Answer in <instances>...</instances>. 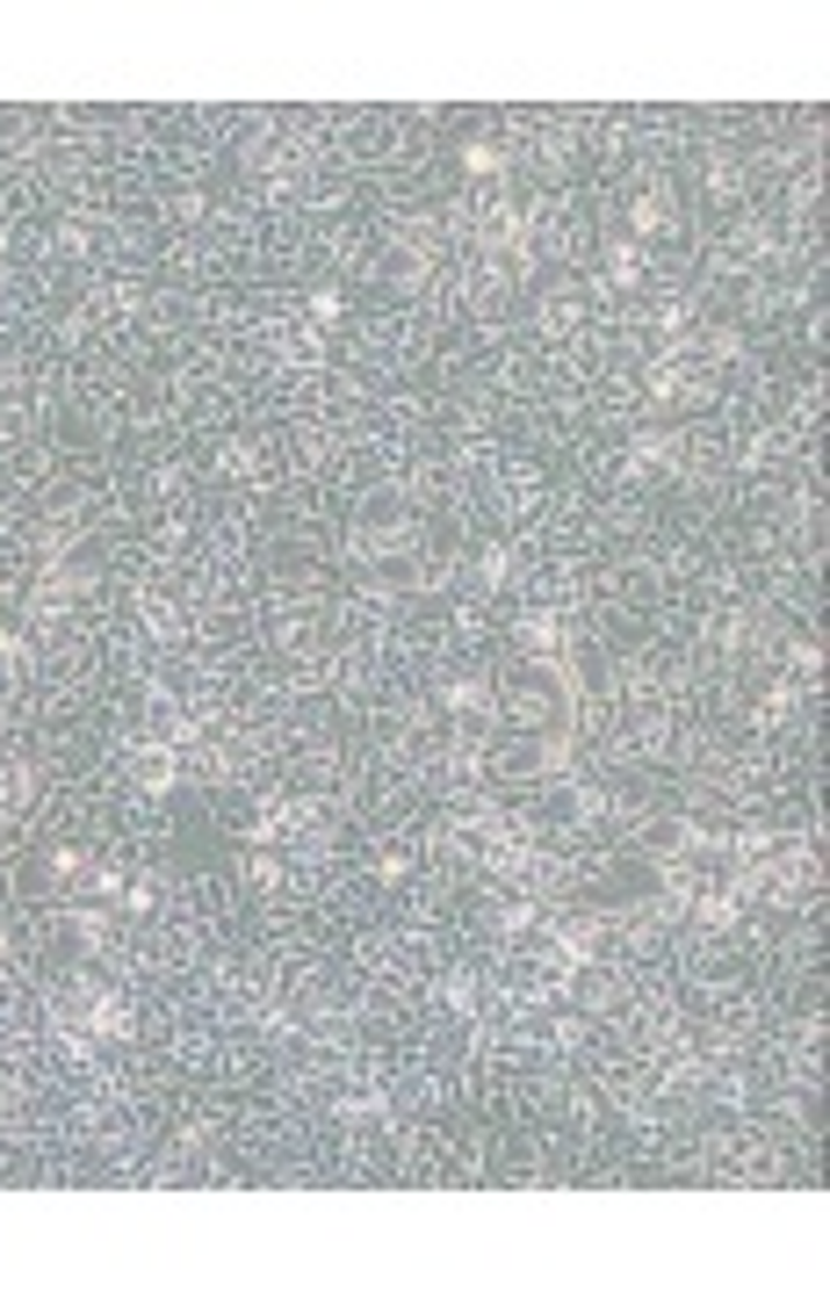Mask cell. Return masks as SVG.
Segmentation results:
<instances>
[{
	"mask_svg": "<svg viewBox=\"0 0 830 1299\" xmlns=\"http://www.w3.org/2000/svg\"><path fill=\"white\" fill-rule=\"evenodd\" d=\"M628 463H658V469H686V441L672 426H636L628 441Z\"/></svg>",
	"mask_w": 830,
	"mask_h": 1299,
	"instance_id": "1",
	"label": "cell"
},
{
	"mask_svg": "<svg viewBox=\"0 0 830 1299\" xmlns=\"http://www.w3.org/2000/svg\"><path fill=\"white\" fill-rule=\"evenodd\" d=\"M686 910H693V924H708V932H729V924H737V910H744V896H737V888H715V896H701V888H693Z\"/></svg>",
	"mask_w": 830,
	"mask_h": 1299,
	"instance_id": "2",
	"label": "cell"
},
{
	"mask_svg": "<svg viewBox=\"0 0 830 1299\" xmlns=\"http://www.w3.org/2000/svg\"><path fill=\"white\" fill-rule=\"evenodd\" d=\"M520 642H527V658L556 664V650H564V622H556V614H520Z\"/></svg>",
	"mask_w": 830,
	"mask_h": 1299,
	"instance_id": "3",
	"label": "cell"
},
{
	"mask_svg": "<svg viewBox=\"0 0 830 1299\" xmlns=\"http://www.w3.org/2000/svg\"><path fill=\"white\" fill-rule=\"evenodd\" d=\"M628 225H636V239L643 231H664L672 225V189H643L636 203H628Z\"/></svg>",
	"mask_w": 830,
	"mask_h": 1299,
	"instance_id": "4",
	"label": "cell"
},
{
	"mask_svg": "<svg viewBox=\"0 0 830 1299\" xmlns=\"http://www.w3.org/2000/svg\"><path fill=\"white\" fill-rule=\"evenodd\" d=\"M441 700H448L455 715H491V686H485V679H448Z\"/></svg>",
	"mask_w": 830,
	"mask_h": 1299,
	"instance_id": "5",
	"label": "cell"
},
{
	"mask_svg": "<svg viewBox=\"0 0 830 1299\" xmlns=\"http://www.w3.org/2000/svg\"><path fill=\"white\" fill-rule=\"evenodd\" d=\"M463 173H477V181H499V173H505V145L469 138V145H463Z\"/></svg>",
	"mask_w": 830,
	"mask_h": 1299,
	"instance_id": "6",
	"label": "cell"
},
{
	"mask_svg": "<svg viewBox=\"0 0 830 1299\" xmlns=\"http://www.w3.org/2000/svg\"><path fill=\"white\" fill-rule=\"evenodd\" d=\"M636 275H643L636 239H614V246H606V282H614V289H636Z\"/></svg>",
	"mask_w": 830,
	"mask_h": 1299,
	"instance_id": "7",
	"label": "cell"
},
{
	"mask_svg": "<svg viewBox=\"0 0 830 1299\" xmlns=\"http://www.w3.org/2000/svg\"><path fill=\"white\" fill-rule=\"evenodd\" d=\"M592 938H600V932H592V918H578V924H556V953H564V960H592V953H600Z\"/></svg>",
	"mask_w": 830,
	"mask_h": 1299,
	"instance_id": "8",
	"label": "cell"
},
{
	"mask_svg": "<svg viewBox=\"0 0 830 1299\" xmlns=\"http://www.w3.org/2000/svg\"><path fill=\"white\" fill-rule=\"evenodd\" d=\"M701 346H708V362H715V368H729V362H737V354H744V332H737V326H715V332H708V340H701Z\"/></svg>",
	"mask_w": 830,
	"mask_h": 1299,
	"instance_id": "9",
	"label": "cell"
},
{
	"mask_svg": "<svg viewBox=\"0 0 830 1299\" xmlns=\"http://www.w3.org/2000/svg\"><path fill=\"white\" fill-rule=\"evenodd\" d=\"M246 881H253V888H275V881H282V859H268V852H260V859H246Z\"/></svg>",
	"mask_w": 830,
	"mask_h": 1299,
	"instance_id": "10",
	"label": "cell"
},
{
	"mask_svg": "<svg viewBox=\"0 0 830 1299\" xmlns=\"http://www.w3.org/2000/svg\"><path fill=\"white\" fill-rule=\"evenodd\" d=\"M311 318H318V326H332V318H340V289H318L311 296Z\"/></svg>",
	"mask_w": 830,
	"mask_h": 1299,
	"instance_id": "11",
	"label": "cell"
}]
</instances>
